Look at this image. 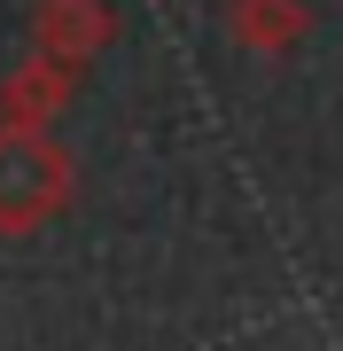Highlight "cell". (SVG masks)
<instances>
[{"mask_svg": "<svg viewBox=\"0 0 343 351\" xmlns=\"http://www.w3.org/2000/svg\"><path fill=\"white\" fill-rule=\"evenodd\" d=\"M78 188V164L71 149L55 141L47 125H16V117H0V234H39L55 211L71 203Z\"/></svg>", "mask_w": 343, "mask_h": 351, "instance_id": "cell-1", "label": "cell"}, {"mask_svg": "<svg viewBox=\"0 0 343 351\" xmlns=\"http://www.w3.org/2000/svg\"><path fill=\"white\" fill-rule=\"evenodd\" d=\"M110 39H117V8H110V0H39V8H31V47L55 55V63L86 71Z\"/></svg>", "mask_w": 343, "mask_h": 351, "instance_id": "cell-2", "label": "cell"}, {"mask_svg": "<svg viewBox=\"0 0 343 351\" xmlns=\"http://www.w3.org/2000/svg\"><path fill=\"white\" fill-rule=\"evenodd\" d=\"M78 94V63H55V55H24L8 78H0V117H16V125H55V117L71 110Z\"/></svg>", "mask_w": 343, "mask_h": 351, "instance_id": "cell-3", "label": "cell"}, {"mask_svg": "<svg viewBox=\"0 0 343 351\" xmlns=\"http://www.w3.org/2000/svg\"><path fill=\"white\" fill-rule=\"evenodd\" d=\"M227 32L250 55H289V47H305L312 8L305 0H227Z\"/></svg>", "mask_w": 343, "mask_h": 351, "instance_id": "cell-4", "label": "cell"}]
</instances>
